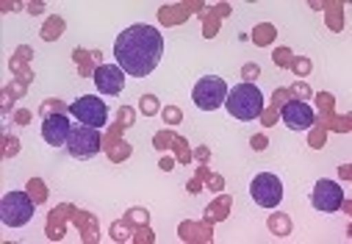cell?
Segmentation results:
<instances>
[{
	"mask_svg": "<svg viewBox=\"0 0 352 244\" xmlns=\"http://www.w3.org/2000/svg\"><path fill=\"white\" fill-rule=\"evenodd\" d=\"M161 56H164V36L155 25L136 23L125 28L114 42L117 67L133 78H147L150 72H155Z\"/></svg>",
	"mask_w": 352,
	"mask_h": 244,
	"instance_id": "cell-1",
	"label": "cell"
},
{
	"mask_svg": "<svg viewBox=\"0 0 352 244\" xmlns=\"http://www.w3.org/2000/svg\"><path fill=\"white\" fill-rule=\"evenodd\" d=\"M225 109L230 111V117H236L241 122L258 120L261 111H263V92L255 84H239V87H233L228 92Z\"/></svg>",
	"mask_w": 352,
	"mask_h": 244,
	"instance_id": "cell-2",
	"label": "cell"
},
{
	"mask_svg": "<svg viewBox=\"0 0 352 244\" xmlns=\"http://www.w3.org/2000/svg\"><path fill=\"white\" fill-rule=\"evenodd\" d=\"M228 92H230V89H228V84H225V78H219V75H206V78H200L197 84H195L192 100H195V106H197L200 111H217V109L225 106Z\"/></svg>",
	"mask_w": 352,
	"mask_h": 244,
	"instance_id": "cell-3",
	"label": "cell"
},
{
	"mask_svg": "<svg viewBox=\"0 0 352 244\" xmlns=\"http://www.w3.org/2000/svg\"><path fill=\"white\" fill-rule=\"evenodd\" d=\"M34 200L25 192H9L3 200H0V219L9 228H23L34 219Z\"/></svg>",
	"mask_w": 352,
	"mask_h": 244,
	"instance_id": "cell-4",
	"label": "cell"
},
{
	"mask_svg": "<svg viewBox=\"0 0 352 244\" xmlns=\"http://www.w3.org/2000/svg\"><path fill=\"white\" fill-rule=\"evenodd\" d=\"M69 114L80 125H89V128H103L109 122V106L95 95H83L75 103H69Z\"/></svg>",
	"mask_w": 352,
	"mask_h": 244,
	"instance_id": "cell-5",
	"label": "cell"
},
{
	"mask_svg": "<svg viewBox=\"0 0 352 244\" xmlns=\"http://www.w3.org/2000/svg\"><path fill=\"white\" fill-rule=\"evenodd\" d=\"M250 195H252L255 206H261V208H278L283 200V181L272 173H261L252 178Z\"/></svg>",
	"mask_w": 352,
	"mask_h": 244,
	"instance_id": "cell-6",
	"label": "cell"
},
{
	"mask_svg": "<svg viewBox=\"0 0 352 244\" xmlns=\"http://www.w3.org/2000/svg\"><path fill=\"white\" fill-rule=\"evenodd\" d=\"M64 147L72 158H95L100 153V128H89V125L72 128Z\"/></svg>",
	"mask_w": 352,
	"mask_h": 244,
	"instance_id": "cell-7",
	"label": "cell"
},
{
	"mask_svg": "<svg viewBox=\"0 0 352 244\" xmlns=\"http://www.w3.org/2000/svg\"><path fill=\"white\" fill-rule=\"evenodd\" d=\"M311 203H314V208L322 211V214H336V211L341 208V203H344V189H341L336 181L322 178V181H316V186L311 189Z\"/></svg>",
	"mask_w": 352,
	"mask_h": 244,
	"instance_id": "cell-8",
	"label": "cell"
},
{
	"mask_svg": "<svg viewBox=\"0 0 352 244\" xmlns=\"http://www.w3.org/2000/svg\"><path fill=\"white\" fill-rule=\"evenodd\" d=\"M280 120H283V125L289 131H308L314 125L316 114H314V109L305 100H289L280 109Z\"/></svg>",
	"mask_w": 352,
	"mask_h": 244,
	"instance_id": "cell-9",
	"label": "cell"
},
{
	"mask_svg": "<svg viewBox=\"0 0 352 244\" xmlns=\"http://www.w3.org/2000/svg\"><path fill=\"white\" fill-rule=\"evenodd\" d=\"M95 87L100 95H120L125 89V72L117 64H100L95 69Z\"/></svg>",
	"mask_w": 352,
	"mask_h": 244,
	"instance_id": "cell-10",
	"label": "cell"
},
{
	"mask_svg": "<svg viewBox=\"0 0 352 244\" xmlns=\"http://www.w3.org/2000/svg\"><path fill=\"white\" fill-rule=\"evenodd\" d=\"M69 131H72V122L67 120V114H50L42 122V136L53 147H64L67 139H69Z\"/></svg>",
	"mask_w": 352,
	"mask_h": 244,
	"instance_id": "cell-11",
	"label": "cell"
}]
</instances>
